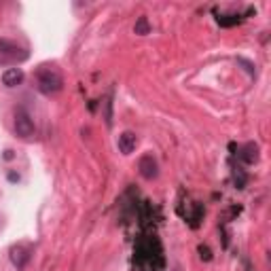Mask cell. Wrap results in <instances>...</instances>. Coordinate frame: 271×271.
Segmentation results:
<instances>
[{"instance_id": "obj_1", "label": "cell", "mask_w": 271, "mask_h": 271, "mask_svg": "<svg viewBox=\"0 0 271 271\" xmlns=\"http://www.w3.org/2000/svg\"><path fill=\"white\" fill-rule=\"evenodd\" d=\"M36 85L43 93H57L64 87V79L55 66H41L36 70Z\"/></svg>"}, {"instance_id": "obj_2", "label": "cell", "mask_w": 271, "mask_h": 271, "mask_svg": "<svg viewBox=\"0 0 271 271\" xmlns=\"http://www.w3.org/2000/svg\"><path fill=\"white\" fill-rule=\"evenodd\" d=\"M28 60V53L23 49H19L15 43L0 41V64H17Z\"/></svg>"}, {"instance_id": "obj_3", "label": "cell", "mask_w": 271, "mask_h": 271, "mask_svg": "<svg viewBox=\"0 0 271 271\" xmlns=\"http://www.w3.org/2000/svg\"><path fill=\"white\" fill-rule=\"evenodd\" d=\"M13 125H15V134L19 136V138L28 140L34 136V121H32V117L25 111H17L15 113V119H13Z\"/></svg>"}, {"instance_id": "obj_4", "label": "cell", "mask_w": 271, "mask_h": 271, "mask_svg": "<svg viewBox=\"0 0 271 271\" xmlns=\"http://www.w3.org/2000/svg\"><path fill=\"white\" fill-rule=\"evenodd\" d=\"M138 172L142 178L146 180H155L159 176V165H157V159L153 157V155H144V157H140L138 161Z\"/></svg>"}, {"instance_id": "obj_5", "label": "cell", "mask_w": 271, "mask_h": 271, "mask_svg": "<svg viewBox=\"0 0 271 271\" xmlns=\"http://www.w3.org/2000/svg\"><path fill=\"white\" fill-rule=\"evenodd\" d=\"M30 252H32L30 244H17V246L11 248V261L17 265V269H22L25 265V261L30 259Z\"/></svg>"}, {"instance_id": "obj_6", "label": "cell", "mask_w": 271, "mask_h": 271, "mask_svg": "<svg viewBox=\"0 0 271 271\" xmlns=\"http://www.w3.org/2000/svg\"><path fill=\"white\" fill-rule=\"evenodd\" d=\"M117 146L123 155H132L136 151V146H138V136H136L134 132H123L117 140Z\"/></svg>"}, {"instance_id": "obj_7", "label": "cell", "mask_w": 271, "mask_h": 271, "mask_svg": "<svg viewBox=\"0 0 271 271\" xmlns=\"http://www.w3.org/2000/svg\"><path fill=\"white\" fill-rule=\"evenodd\" d=\"M22 81H23L22 68H9L2 72V83L6 87H17V85H22Z\"/></svg>"}, {"instance_id": "obj_8", "label": "cell", "mask_w": 271, "mask_h": 271, "mask_svg": "<svg viewBox=\"0 0 271 271\" xmlns=\"http://www.w3.org/2000/svg\"><path fill=\"white\" fill-rule=\"evenodd\" d=\"M242 159L246 161V163H254V161L259 159V146H256V144H248L246 148H244Z\"/></svg>"}, {"instance_id": "obj_9", "label": "cell", "mask_w": 271, "mask_h": 271, "mask_svg": "<svg viewBox=\"0 0 271 271\" xmlns=\"http://www.w3.org/2000/svg\"><path fill=\"white\" fill-rule=\"evenodd\" d=\"M136 34L138 36H146L148 32H151V23H148V19L142 15V17H138V22H136Z\"/></svg>"}, {"instance_id": "obj_10", "label": "cell", "mask_w": 271, "mask_h": 271, "mask_svg": "<svg viewBox=\"0 0 271 271\" xmlns=\"http://www.w3.org/2000/svg\"><path fill=\"white\" fill-rule=\"evenodd\" d=\"M104 108H106V113H104L106 125H108V127H111V125H113V102H111V98H108V100L104 102Z\"/></svg>"}, {"instance_id": "obj_11", "label": "cell", "mask_w": 271, "mask_h": 271, "mask_svg": "<svg viewBox=\"0 0 271 271\" xmlns=\"http://www.w3.org/2000/svg\"><path fill=\"white\" fill-rule=\"evenodd\" d=\"M199 254H202V259H203V261H210V259H212L210 248H205V246H199Z\"/></svg>"}, {"instance_id": "obj_12", "label": "cell", "mask_w": 271, "mask_h": 271, "mask_svg": "<svg viewBox=\"0 0 271 271\" xmlns=\"http://www.w3.org/2000/svg\"><path fill=\"white\" fill-rule=\"evenodd\" d=\"M9 180H11V182H15V180H19V176H17L15 172H11V174H9Z\"/></svg>"}, {"instance_id": "obj_13", "label": "cell", "mask_w": 271, "mask_h": 271, "mask_svg": "<svg viewBox=\"0 0 271 271\" xmlns=\"http://www.w3.org/2000/svg\"><path fill=\"white\" fill-rule=\"evenodd\" d=\"M172 271H180V267H174V269H172Z\"/></svg>"}, {"instance_id": "obj_14", "label": "cell", "mask_w": 271, "mask_h": 271, "mask_svg": "<svg viewBox=\"0 0 271 271\" xmlns=\"http://www.w3.org/2000/svg\"><path fill=\"white\" fill-rule=\"evenodd\" d=\"M0 229H2V218H0Z\"/></svg>"}]
</instances>
